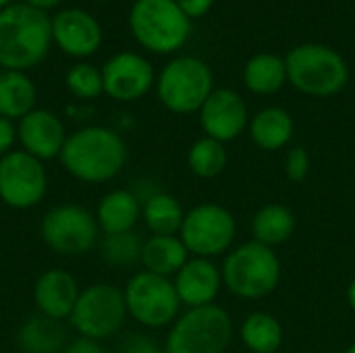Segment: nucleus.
Here are the masks:
<instances>
[{"mask_svg":"<svg viewBox=\"0 0 355 353\" xmlns=\"http://www.w3.org/2000/svg\"><path fill=\"white\" fill-rule=\"evenodd\" d=\"M127 156V144L114 129L89 125L67 135L58 160L73 179L100 185L123 173Z\"/></svg>","mask_w":355,"mask_h":353,"instance_id":"nucleus-1","label":"nucleus"},{"mask_svg":"<svg viewBox=\"0 0 355 353\" xmlns=\"http://www.w3.org/2000/svg\"><path fill=\"white\" fill-rule=\"evenodd\" d=\"M52 19L27 2H15L0 10V69L25 71L48 54Z\"/></svg>","mask_w":355,"mask_h":353,"instance_id":"nucleus-2","label":"nucleus"},{"mask_svg":"<svg viewBox=\"0 0 355 353\" xmlns=\"http://www.w3.org/2000/svg\"><path fill=\"white\" fill-rule=\"evenodd\" d=\"M220 270L227 291L248 302H258L272 295L283 277V266L277 252L254 239L233 248Z\"/></svg>","mask_w":355,"mask_h":353,"instance_id":"nucleus-3","label":"nucleus"},{"mask_svg":"<svg viewBox=\"0 0 355 353\" xmlns=\"http://www.w3.org/2000/svg\"><path fill=\"white\" fill-rule=\"evenodd\" d=\"M287 81L304 96L331 98L345 89L349 67L331 46L308 42L291 48L285 56Z\"/></svg>","mask_w":355,"mask_h":353,"instance_id":"nucleus-4","label":"nucleus"},{"mask_svg":"<svg viewBox=\"0 0 355 353\" xmlns=\"http://www.w3.org/2000/svg\"><path fill=\"white\" fill-rule=\"evenodd\" d=\"M233 339V318L218 304L187 308L168 327L164 353H225Z\"/></svg>","mask_w":355,"mask_h":353,"instance_id":"nucleus-5","label":"nucleus"},{"mask_svg":"<svg viewBox=\"0 0 355 353\" xmlns=\"http://www.w3.org/2000/svg\"><path fill=\"white\" fill-rule=\"evenodd\" d=\"M129 27L133 37L154 54H173L191 35V19L175 0H135Z\"/></svg>","mask_w":355,"mask_h":353,"instance_id":"nucleus-6","label":"nucleus"},{"mask_svg":"<svg viewBox=\"0 0 355 353\" xmlns=\"http://www.w3.org/2000/svg\"><path fill=\"white\" fill-rule=\"evenodd\" d=\"M214 89L212 69L196 56L173 58L164 64L156 79L158 100L175 114L200 112Z\"/></svg>","mask_w":355,"mask_h":353,"instance_id":"nucleus-7","label":"nucleus"},{"mask_svg":"<svg viewBox=\"0 0 355 353\" xmlns=\"http://www.w3.org/2000/svg\"><path fill=\"white\" fill-rule=\"evenodd\" d=\"M123 289L112 283H92L81 289L69 316V327L89 341H104L116 335L127 320Z\"/></svg>","mask_w":355,"mask_h":353,"instance_id":"nucleus-8","label":"nucleus"},{"mask_svg":"<svg viewBox=\"0 0 355 353\" xmlns=\"http://www.w3.org/2000/svg\"><path fill=\"white\" fill-rule=\"evenodd\" d=\"M123 295L127 314L150 331L171 327L181 314V302L173 279L148 270L135 273L127 281Z\"/></svg>","mask_w":355,"mask_h":353,"instance_id":"nucleus-9","label":"nucleus"},{"mask_svg":"<svg viewBox=\"0 0 355 353\" xmlns=\"http://www.w3.org/2000/svg\"><path fill=\"white\" fill-rule=\"evenodd\" d=\"M237 235V221L233 212L216 202H204L185 212L179 237L189 256L216 258L229 254Z\"/></svg>","mask_w":355,"mask_h":353,"instance_id":"nucleus-10","label":"nucleus"},{"mask_svg":"<svg viewBox=\"0 0 355 353\" xmlns=\"http://www.w3.org/2000/svg\"><path fill=\"white\" fill-rule=\"evenodd\" d=\"M98 221L96 214L79 204L52 206L40 223L42 241L60 256H81L98 243Z\"/></svg>","mask_w":355,"mask_h":353,"instance_id":"nucleus-11","label":"nucleus"},{"mask_svg":"<svg viewBox=\"0 0 355 353\" xmlns=\"http://www.w3.org/2000/svg\"><path fill=\"white\" fill-rule=\"evenodd\" d=\"M48 193V171L44 162L23 150L0 158V202L12 210H29Z\"/></svg>","mask_w":355,"mask_h":353,"instance_id":"nucleus-12","label":"nucleus"},{"mask_svg":"<svg viewBox=\"0 0 355 353\" xmlns=\"http://www.w3.org/2000/svg\"><path fill=\"white\" fill-rule=\"evenodd\" d=\"M104 94L119 102H135L144 98L156 83L154 67L141 54L119 52L102 67Z\"/></svg>","mask_w":355,"mask_h":353,"instance_id":"nucleus-13","label":"nucleus"},{"mask_svg":"<svg viewBox=\"0 0 355 353\" xmlns=\"http://www.w3.org/2000/svg\"><path fill=\"white\" fill-rule=\"evenodd\" d=\"M198 114L204 135L220 144H229L237 139L250 125L248 104L231 87L214 89Z\"/></svg>","mask_w":355,"mask_h":353,"instance_id":"nucleus-14","label":"nucleus"},{"mask_svg":"<svg viewBox=\"0 0 355 353\" xmlns=\"http://www.w3.org/2000/svg\"><path fill=\"white\" fill-rule=\"evenodd\" d=\"M17 141L21 144L23 152L46 162L60 156L67 141V131L62 121L54 112L44 108H33L29 114H25L19 121Z\"/></svg>","mask_w":355,"mask_h":353,"instance_id":"nucleus-15","label":"nucleus"},{"mask_svg":"<svg viewBox=\"0 0 355 353\" xmlns=\"http://www.w3.org/2000/svg\"><path fill=\"white\" fill-rule=\"evenodd\" d=\"M179 302L185 308H202L216 302L223 285V270L210 258L191 256L173 277Z\"/></svg>","mask_w":355,"mask_h":353,"instance_id":"nucleus-16","label":"nucleus"},{"mask_svg":"<svg viewBox=\"0 0 355 353\" xmlns=\"http://www.w3.org/2000/svg\"><path fill=\"white\" fill-rule=\"evenodd\" d=\"M81 289L77 279L62 268H48L44 270L31 289V298L35 304L37 314L54 318V320H69L75 302L79 298Z\"/></svg>","mask_w":355,"mask_h":353,"instance_id":"nucleus-17","label":"nucleus"},{"mask_svg":"<svg viewBox=\"0 0 355 353\" xmlns=\"http://www.w3.org/2000/svg\"><path fill=\"white\" fill-rule=\"evenodd\" d=\"M52 40L71 56H89L102 44L98 19L81 8H64L52 19Z\"/></svg>","mask_w":355,"mask_h":353,"instance_id":"nucleus-18","label":"nucleus"},{"mask_svg":"<svg viewBox=\"0 0 355 353\" xmlns=\"http://www.w3.org/2000/svg\"><path fill=\"white\" fill-rule=\"evenodd\" d=\"M96 221L100 233L116 235L133 231L141 218V200L131 189H110L96 206Z\"/></svg>","mask_w":355,"mask_h":353,"instance_id":"nucleus-19","label":"nucleus"},{"mask_svg":"<svg viewBox=\"0 0 355 353\" xmlns=\"http://www.w3.org/2000/svg\"><path fill=\"white\" fill-rule=\"evenodd\" d=\"M17 345L23 353H62L71 343L67 327L60 320L33 314L17 329Z\"/></svg>","mask_w":355,"mask_h":353,"instance_id":"nucleus-20","label":"nucleus"},{"mask_svg":"<svg viewBox=\"0 0 355 353\" xmlns=\"http://www.w3.org/2000/svg\"><path fill=\"white\" fill-rule=\"evenodd\" d=\"M252 141L264 152H277L289 146L295 133V121L289 110L281 106H266L250 119L248 125Z\"/></svg>","mask_w":355,"mask_h":353,"instance_id":"nucleus-21","label":"nucleus"},{"mask_svg":"<svg viewBox=\"0 0 355 353\" xmlns=\"http://www.w3.org/2000/svg\"><path fill=\"white\" fill-rule=\"evenodd\" d=\"M189 258L191 256L179 235H150L144 241L139 264L148 273L171 279L183 268Z\"/></svg>","mask_w":355,"mask_h":353,"instance_id":"nucleus-22","label":"nucleus"},{"mask_svg":"<svg viewBox=\"0 0 355 353\" xmlns=\"http://www.w3.org/2000/svg\"><path fill=\"white\" fill-rule=\"evenodd\" d=\"M250 229H252L254 241L275 250L277 246H283L293 237V233L297 229V218L289 206L270 202V204H264L252 216Z\"/></svg>","mask_w":355,"mask_h":353,"instance_id":"nucleus-23","label":"nucleus"},{"mask_svg":"<svg viewBox=\"0 0 355 353\" xmlns=\"http://www.w3.org/2000/svg\"><path fill=\"white\" fill-rule=\"evenodd\" d=\"M287 83L285 56L272 52L254 54L243 67V85L256 96H272Z\"/></svg>","mask_w":355,"mask_h":353,"instance_id":"nucleus-24","label":"nucleus"},{"mask_svg":"<svg viewBox=\"0 0 355 353\" xmlns=\"http://www.w3.org/2000/svg\"><path fill=\"white\" fill-rule=\"evenodd\" d=\"M35 85L23 71H0V117L23 119L35 108Z\"/></svg>","mask_w":355,"mask_h":353,"instance_id":"nucleus-25","label":"nucleus"},{"mask_svg":"<svg viewBox=\"0 0 355 353\" xmlns=\"http://www.w3.org/2000/svg\"><path fill=\"white\" fill-rule=\"evenodd\" d=\"M239 337L250 353H277L283 347L285 331L270 312H252L239 327Z\"/></svg>","mask_w":355,"mask_h":353,"instance_id":"nucleus-26","label":"nucleus"},{"mask_svg":"<svg viewBox=\"0 0 355 353\" xmlns=\"http://www.w3.org/2000/svg\"><path fill=\"white\" fill-rule=\"evenodd\" d=\"M183 218L181 202L166 191H152L141 202V221L152 235H179Z\"/></svg>","mask_w":355,"mask_h":353,"instance_id":"nucleus-27","label":"nucleus"},{"mask_svg":"<svg viewBox=\"0 0 355 353\" xmlns=\"http://www.w3.org/2000/svg\"><path fill=\"white\" fill-rule=\"evenodd\" d=\"M227 162H229V154L225 144L206 135L196 139L187 152V166L200 179H214L223 175Z\"/></svg>","mask_w":355,"mask_h":353,"instance_id":"nucleus-28","label":"nucleus"},{"mask_svg":"<svg viewBox=\"0 0 355 353\" xmlns=\"http://www.w3.org/2000/svg\"><path fill=\"white\" fill-rule=\"evenodd\" d=\"M144 239L135 231L116 233V235H104L100 243L102 260L112 268H129L141 260Z\"/></svg>","mask_w":355,"mask_h":353,"instance_id":"nucleus-29","label":"nucleus"},{"mask_svg":"<svg viewBox=\"0 0 355 353\" xmlns=\"http://www.w3.org/2000/svg\"><path fill=\"white\" fill-rule=\"evenodd\" d=\"M67 89L79 100H96L104 94L102 71H98L89 62H77L69 69L64 77Z\"/></svg>","mask_w":355,"mask_h":353,"instance_id":"nucleus-30","label":"nucleus"},{"mask_svg":"<svg viewBox=\"0 0 355 353\" xmlns=\"http://www.w3.org/2000/svg\"><path fill=\"white\" fill-rule=\"evenodd\" d=\"M310 166H312V160L304 146H293L287 150L285 160H283V171L289 181L293 183L306 181V177L310 175Z\"/></svg>","mask_w":355,"mask_h":353,"instance_id":"nucleus-31","label":"nucleus"},{"mask_svg":"<svg viewBox=\"0 0 355 353\" xmlns=\"http://www.w3.org/2000/svg\"><path fill=\"white\" fill-rule=\"evenodd\" d=\"M119 353H164V343H158L148 333H129L121 341Z\"/></svg>","mask_w":355,"mask_h":353,"instance_id":"nucleus-32","label":"nucleus"},{"mask_svg":"<svg viewBox=\"0 0 355 353\" xmlns=\"http://www.w3.org/2000/svg\"><path fill=\"white\" fill-rule=\"evenodd\" d=\"M15 141H17V127H15V123L10 119L0 117V158L15 150Z\"/></svg>","mask_w":355,"mask_h":353,"instance_id":"nucleus-33","label":"nucleus"},{"mask_svg":"<svg viewBox=\"0 0 355 353\" xmlns=\"http://www.w3.org/2000/svg\"><path fill=\"white\" fill-rule=\"evenodd\" d=\"M179 8L189 17V19H200L210 12L214 0H175Z\"/></svg>","mask_w":355,"mask_h":353,"instance_id":"nucleus-34","label":"nucleus"},{"mask_svg":"<svg viewBox=\"0 0 355 353\" xmlns=\"http://www.w3.org/2000/svg\"><path fill=\"white\" fill-rule=\"evenodd\" d=\"M62 353H110L100 341H89V339H73Z\"/></svg>","mask_w":355,"mask_h":353,"instance_id":"nucleus-35","label":"nucleus"},{"mask_svg":"<svg viewBox=\"0 0 355 353\" xmlns=\"http://www.w3.org/2000/svg\"><path fill=\"white\" fill-rule=\"evenodd\" d=\"M25 2L31 4V6H35V8H40V10H48V8L56 6L60 0H25Z\"/></svg>","mask_w":355,"mask_h":353,"instance_id":"nucleus-36","label":"nucleus"},{"mask_svg":"<svg viewBox=\"0 0 355 353\" xmlns=\"http://www.w3.org/2000/svg\"><path fill=\"white\" fill-rule=\"evenodd\" d=\"M347 304H349L352 312L355 314V277L352 279V283L347 285Z\"/></svg>","mask_w":355,"mask_h":353,"instance_id":"nucleus-37","label":"nucleus"},{"mask_svg":"<svg viewBox=\"0 0 355 353\" xmlns=\"http://www.w3.org/2000/svg\"><path fill=\"white\" fill-rule=\"evenodd\" d=\"M10 4H12V0H0V10L6 8V6H10Z\"/></svg>","mask_w":355,"mask_h":353,"instance_id":"nucleus-38","label":"nucleus"},{"mask_svg":"<svg viewBox=\"0 0 355 353\" xmlns=\"http://www.w3.org/2000/svg\"><path fill=\"white\" fill-rule=\"evenodd\" d=\"M343 353H355V341L352 343V345H347V347H345V352H343Z\"/></svg>","mask_w":355,"mask_h":353,"instance_id":"nucleus-39","label":"nucleus"},{"mask_svg":"<svg viewBox=\"0 0 355 353\" xmlns=\"http://www.w3.org/2000/svg\"><path fill=\"white\" fill-rule=\"evenodd\" d=\"M100 2H110V0H100Z\"/></svg>","mask_w":355,"mask_h":353,"instance_id":"nucleus-40","label":"nucleus"}]
</instances>
